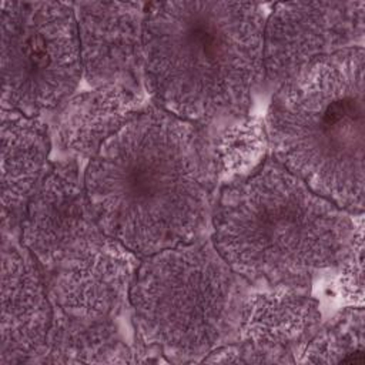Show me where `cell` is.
I'll use <instances>...</instances> for the list:
<instances>
[{
    "label": "cell",
    "instance_id": "obj_1",
    "mask_svg": "<svg viewBox=\"0 0 365 365\" xmlns=\"http://www.w3.org/2000/svg\"><path fill=\"white\" fill-rule=\"evenodd\" d=\"M217 182L201 125L157 106L130 120L84 170L98 227L138 258L200 240Z\"/></svg>",
    "mask_w": 365,
    "mask_h": 365
},
{
    "label": "cell",
    "instance_id": "obj_2",
    "mask_svg": "<svg viewBox=\"0 0 365 365\" xmlns=\"http://www.w3.org/2000/svg\"><path fill=\"white\" fill-rule=\"evenodd\" d=\"M257 3L147 4L143 80L155 106L198 125L247 113L264 77Z\"/></svg>",
    "mask_w": 365,
    "mask_h": 365
},
{
    "label": "cell",
    "instance_id": "obj_3",
    "mask_svg": "<svg viewBox=\"0 0 365 365\" xmlns=\"http://www.w3.org/2000/svg\"><path fill=\"white\" fill-rule=\"evenodd\" d=\"M211 224L214 247L247 284L297 289L339 267L356 228L274 157L220 188Z\"/></svg>",
    "mask_w": 365,
    "mask_h": 365
},
{
    "label": "cell",
    "instance_id": "obj_4",
    "mask_svg": "<svg viewBox=\"0 0 365 365\" xmlns=\"http://www.w3.org/2000/svg\"><path fill=\"white\" fill-rule=\"evenodd\" d=\"M364 47L289 77L264 120L272 157L352 215L364 211Z\"/></svg>",
    "mask_w": 365,
    "mask_h": 365
},
{
    "label": "cell",
    "instance_id": "obj_5",
    "mask_svg": "<svg viewBox=\"0 0 365 365\" xmlns=\"http://www.w3.org/2000/svg\"><path fill=\"white\" fill-rule=\"evenodd\" d=\"M247 282L202 238L144 257L130 291L138 342L171 362H202L238 339Z\"/></svg>",
    "mask_w": 365,
    "mask_h": 365
},
{
    "label": "cell",
    "instance_id": "obj_6",
    "mask_svg": "<svg viewBox=\"0 0 365 365\" xmlns=\"http://www.w3.org/2000/svg\"><path fill=\"white\" fill-rule=\"evenodd\" d=\"M1 107L30 117L58 108L83 77L73 3L1 1Z\"/></svg>",
    "mask_w": 365,
    "mask_h": 365
},
{
    "label": "cell",
    "instance_id": "obj_7",
    "mask_svg": "<svg viewBox=\"0 0 365 365\" xmlns=\"http://www.w3.org/2000/svg\"><path fill=\"white\" fill-rule=\"evenodd\" d=\"M365 1L275 4L264 26V77L281 86L317 58L362 47Z\"/></svg>",
    "mask_w": 365,
    "mask_h": 365
},
{
    "label": "cell",
    "instance_id": "obj_8",
    "mask_svg": "<svg viewBox=\"0 0 365 365\" xmlns=\"http://www.w3.org/2000/svg\"><path fill=\"white\" fill-rule=\"evenodd\" d=\"M140 258L106 234L44 274L53 309L81 321L117 319L130 305Z\"/></svg>",
    "mask_w": 365,
    "mask_h": 365
},
{
    "label": "cell",
    "instance_id": "obj_9",
    "mask_svg": "<svg viewBox=\"0 0 365 365\" xmlns=\"http://www.w3.org/2000/svg\"><path fill=\"white\" fill-rule=\"evenodd\" d=\"M101 234L104 232L91 212L78 163L67 160L51 164L23 211L21 245L46 274Z\"/></svg>",
    "mask_w": 365,
    "mask_h": 365
},
{
    "label": "cell",
    "instance_id": "obj_10",
    "mask_svg": "<svg viewBox=\"0 0 365 365\" xmlns=\"http://www.w3.org/2000/svg\"><path fill=\"white\" fill-rule=\"evenodd\" d=\"M83 77L93 87L120 86L138 91L143 80L147 4L73 3ZM140 93V91H138Z\"/></svg>",
    "mask_w": 365,
    "mask_h": 365
},
{
    "label": "cell",
    "instance_id": "obj_11",
    "mask_svg": "<svg viewBox=\"0 0 365 365\" xmlns=\"http://www.w3.org/2000/svg\"><path fill=\"white\" fill-rule=\"evenodd\" d=\"M13 240L3 234L0 365L40 361L53 321L44 272L21 242Z\"/></svg>",
    "mask_w": 365,
    "mask_h": 365
},
{
    "label": "cell",
    "instance_id": "obj_12",
    "mask_svg": "<svg viewBox=\"0 0 365 365\" xmlns=\"http://www.w3.org/2000/svg\"><path fill=\"white\" fill-rule=\"evenodd\" d=\"M319 322L317 299L297 288H269L247 295L238 339L255 348L267 364H294Z\"/></svg>",
    "mask_w": 365,
    "mask_h": 365
},
{
    "label": "cell",
    "instance_id": "obj_13",
    "mask_svg": "<svg viewBox=\"0 0 365 365\" xmlns=\"http://www.w3.org/2000/svg\"><path fill=\"white\" fill-rule=\"evenodd\" d=\"M147 106L138 91L100 86L73 94L54 118V138L70 160L90 161L106 141Z\"/></svg>",
    "mask_w": 365,
    "mask_h": 365
},
{
    "label": "cell",
    "instance_id": "obj_14",
    "mask_svg": "<svg viewBox=\"0 0 365 365\" xmlns=\"http://www.w3.org/2000/svg\"><path fill=\"white\" fill-rule=\"evenodd\" d=\"M51 137L37 118L1 111V224L3 234L20 227L27 201L47 174Z\"/></svg>",
    "mask_w": 365,
    "mask_h": 365
},
{
    "label": "cell",
    "instance_id": "obj_15",
    "mask_svg": "<svg viewBox=\"0 0 365 365\" xmlns=\"http://www.w3.org/2000/svg\"><path fill=\"white\" fill-rule=\"evenodd\" d=\"M41 362L131 364L138 348L124 342L115 319L81 321L53 309V321Z\"/></svg>",
    "mask_w": 365,
    "mask_h": 365
},
{
    "label": "cell",
    "instance_id": "obj_16",
    "mask_svg": "<svg viewBox=\"0 0 365 365\" xmlns=\"http://www.w3.org/2000/svg\"><path fill=\"white\" fill-rule=\"evenodd\" d=\"M268 148L264 120L251 117L227 127L211 141L217 181L224 185L251 174L267 158Z\"/></svg>",
    "mask_w": 365,
    "mask_h": 365
},
{
    "label": "cell",
    "instance_id": "obj_17",
    "mask_svg": "<svg viewBox=\"0 0 365 365\" xmlns=\"http://www.w3.org/2000/svg\"><path fill=\"white\" fill-rule=\"evenodd\" d=\"M365 361L364 309L352 305L318 328L302 349L301 364H341Z\"/></svg>",
    "mask_w": 365,
    "mask_h": 365
},
{
    "label": "cell",
    "instance_id": "obj_18",
    "mask_svg": "<svg viewBox=\"0 0 365 365\" xmlns=\"http://www.w3.org/2000/svg\"><path fill=\"white\" fill-rule=\"evenodd\" d=\"M362 261H364V230L362 218L358 220L352 245L339 264L341 275L336 281V289L344 299L352 302L354 305L362 307L364 301V275H362Z\"/></svg>",
    "mask_w": 365,
    "mask_h": 365
}]
</instances>
